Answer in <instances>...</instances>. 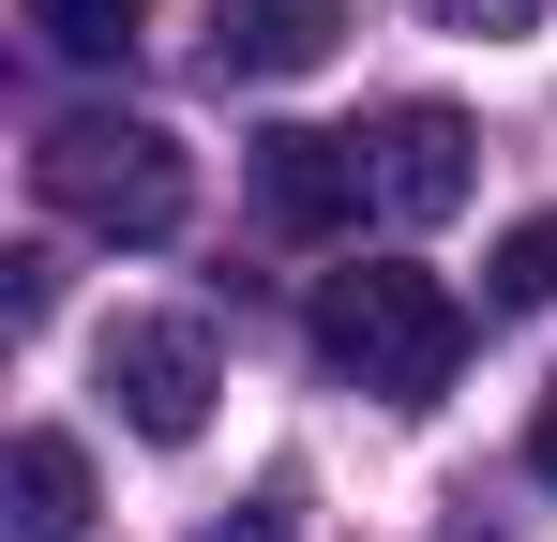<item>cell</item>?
<instances>
[{
	"mask_svg": "<svg viewBox=\"0 0 557 542\" xmlns=\"http://www.w3.org/2000/svg\"><path fill=\"white\" fill-rule=\"evenodd\" d=\"M30 196H46L61 226H91V242H182L196 167H182L166 121H136V106H76V121L30 136Z\"/></svg>",
	"mask_w": 557,
	"mask_h": 542,
	"instance_id": "cell-1",
	"label": "cell"
},
{
	"mask_svg": "<svg viewBox=\"0 0 557 542\" xmlns=\"http://www.w3.org/2000/svg\"><path fill=\"white\" fill-rule=\"evenodd\" d=\"M317 361L362 377L376 407H437L467 361V301L407 257H362V271H317Z\"/></svg>",
	"mask_w": 557,
	"mask_h": 542,
	"instance_id": "cell-2",
	"label": "cell"
},
{
	"mask_svg": "<svg viewBox=\"0 0 557 542\" xmlns=\"http://www.w3.org/2000/svg\"><path fill=\"white\" fill-rule=\"evenodd\" d=\"M242 181H257V226H272V242H347V226L376 211V136L272 121V136L242 151Z\"/></svg>",
	"mask_w": 557,
	"mask_h": 542,
	"instance_id": "cell-3",
	"label": "cell"
},
{
	"mask_svg": "<svg viewBox=\"0 0 557 542\" xmlns=\"http://www.w3.org/2000/svg\"><path fill=\"white\" fill-rule=\"evenodd\" d=\"M211 392H226V361H211L196 317H121V332H106V407H121L136 438L182 452L196 422H211Z\"/></svg>",
	"mask_w": 557,
	"mask_h": 542,
	"instance_id": "cell-4",
	"label": "cell"
},
{
	"mask_svg": "<svg viewBox=\"0 0 557 542\" xmlns=\"http://www.w3.org/2000/svg\"><path fill=\"white\" fill-rule=\"evenodd\" d=\"M376 211H392V226L467 211V121L453 106H392V121H376Z\"/></svg>",
	"mask_w": 557,
	"mask_h": 542,
	"instance_id": "cell-5",
	"label": "cell"
},
{
	"mask_svg": "<svg viewBox=\"0 0 557 542\" xmlns=\"http://www.w3.org/2000/svg\"><path fill=\"white\" fill-rule=\"evenodd\" d=\"M347 46V0H226L211 15V61L226 76H317Z\"/></svg>",
	"mask_w": 557,
	"mask_h": 542,
	"instance_id": "cell-6",
	"label": "cell"
},
{
	"mask_svg": "<svg viewBox=\"0 0 557 542\" xmlns=\"http://www.w3.org/2000/svg\"><path fill=\"white\" fill-rule=\"evenodd\" d=\"M91 528V452L76 438H15V467H0V542H76Z\"/></svg>",
	"mask_w": 557,
	"mask_h": 542,
	"instance_id": "cell-7",
	"label": "cell"
},
{
	"mask_svg": "<svg viewBox=\"0 0 557 542\" xmlns=\"http://www.w3.org/2000/svg\"><path fill=\"white\" fill-rule=\"evenodd\" d=\"M30 30H46V46H61V61H136V30H151V0H30Z\"/></svg>",
	"mask_w": 557,
	"mask_h": 542,
	"instance_id": "cell-8",
	"label": "cell"
},
{
	"mask_svg": "<svg viewBox=\"0 0 557 542\" xmlns=\"http://www.w3.org/2000/svg\"><path fill=\"white\" fill-rule=\"evenodd\" d=\"M482 301H497V317H543L557 301V211H528V226L482 257Z\"/></svg>",
	"mask_w": 557,
	"mask_h": 542,
	"instance_id": "cell-9",
	"label": "cell"
},
{
	"mask_svg": "<svg viewBox=\"0 0 557 542\" xmlns=\"http://www.w3.org/2000/svg\"><path fill=\"white\" fill-rule=\"evenodd\" d=\"M286 513H301V482H286V467H272V482H257V513H226V528H211V542H286Z\"/></svg>",
	"mask_w": 557,
	"mask_h": 542,
	"instance_id": "cell-10",
	"label": "cell"
},
{
	"mask_svg": "<svg viewBox=\"0 0 557 542\" xmlns=\"http://www.w3.org/2000/svg\"><path fill=\"white\" fill-rule=\"evenodd\" d=\"M422 15H437V30H528L543 0H422Z\"/></svg>",
	"mask_w": 557,
	"mask_h": 542,
	"instance_id": "cell-11",
	"label": "cell"
},
{
	"mask_svg": "<svg viewBox=\"0 0 557 542\" xmlns=\"http://www.w3.org/2000/svg\"><path fill=\"white\" fill-rule=\"evenodd\" d=\"M528 467H543V482H557V392H543V422H528Z\"/></svg>",
	"mask_w": 557,
	"mask_h": 542,
	"instance_id": "cell-12",
	"label": "cell"
}]
</instances>
